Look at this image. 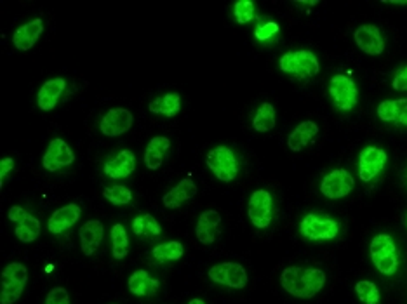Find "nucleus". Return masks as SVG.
<instances>
[{
    "instance_id": "f257e3e1",
    "label": "nucleus",
    "mask_w": 407,
    "mask_h": 304,
    "mask_svg": "<svg viewBox=\"0 0 407 304\" xmlns=\"http://www.w3.org/2000/svg\"><path fill=\"white\" fill-rule=\"evenodd\" d=\"M280 285L287 294L310 299L319 294L326 285V273L319 268L289 266L280 275Z\"/></svg>"
},
{
    "instance_id": "f03ea898",
    "label": "nucleus",
    "mask_w": 407,
    "mask_h": 304,
    "mask_svg": "<svg viewBox=\"0 0 407 304\" xmlns=\"http://www.w3.org/2000/svg\"><path fill=\"white\" fill-rule=\"evenodd\" d=\"M371 259L380 273L394 277L399 270L397 245L390 235L380 233L371 242Z\"/></svg>"
},
{
    "instance_id": "7ed1b4c3",
    "label": "nucleus",
    "mask_w": 407,
    "mask_h": 304,
    "mask_svg": "<svg viewBox=\"0 0 407 304\" xmlns=\"http://www.w3.org/2000/svg\"><path fill=\"white\" fill-rule=\"evenodd\" d=\"M279 67L284 74L294 75L298 78H310L315 77L320 70L319 60L312 50H291V53L282 54L279 61Z\"/></svg>"
},
{
    "instance_id": "20e7f679",
    "label": "nucleus",
    "mask_w": 407,
    "mask_h": 304,
    "mask_svg": "<svg viewBox=\"0 0 407 304\" xmlns=\"http://www.w3.org/2000/svg\"><path fill=\"white\" fill-rule=\"evenodd\" d=\"M28 282V270L21 263H9L2 271L0 304H14L21 298Z\"/></svg>"
},
{
    "instance_id": "39448f33",
    "label": "nucleus",
    "mask_w": 407,
    "mask_h": 304,
    "mask_svg": "<svg viewBox=\"0 0 407 304\" xmlns=\"http://www.w3.org/2000/svg\"><path fill=\"white\" fill-rule=\"evenodd\" d=\"M207 167L223 183H230L239 174V160L228 146H216L207 153Z\"/></svg>"
},
{
    "instance_id": "423d86ee",
    "label": "nucleus",
    "mask_w": 407,
    "mask_h": 304,
    "mask_svg": "<svg viewBox=\"0 0 407 304\" xmlns=\"http://www.w3.org/2000/svg\"><path fill=\"white\" fill-rule=\"evenodd\" d=\"M329 94L341 111H352L359 103V89L348 75L338 74L331 78Z\"/></svg>"
},
{
    "instance_id": "0eeeda50",
    "label": "nucleus",
    "mask_w": 407,
    "mask_h": 304,
    "mask_svg": "<svg viewBox=\"0 0 407 304\" xmlns=\"http://www.w3.org/2000/svg\"><path fill=\"white\" fill-rule=\"evenodd\" d=\"M300 231L308 240H333L340 233V224L331 217L306 214L300 224Z\"/></svg>"
},
{
    "instance_id": "6e6552de",
    "label": "nucleus",
    "mask_w": 407,
    "mask_h": 304,
    "mask_svg": "<svg viewBox=\"0 0 407 304\" xmlns=\"http://www.w3.org/2000/svg\"><path fill=\"white\" fill-rule=\"evenodd\" d=\"M209 278L214 284L232 289H244L247 285V271L239 263H221L209 270Z\"/></svg>"
},
{
    "instance_id": "1a4fd4ad",
    "label": "nucleus",
    "mask_w": 407,
    "mask_h": 304,
    "mask_svg": "<svg viewBox=\"0 0 407 304\" xmlns=\"http://www.w3.org/2000/svg\"><path fill=\"white\" fill-rule=\"evenodd\" d=\"M249 212L251 223L254 224L259 230H265L270 226L273 217V198L272 193H268L266 190H256L249 198Z\"/></svg>"
},
{
    "instance_id": "9d476101",
    "label": "nucleus",
    "mask_w": 407,
    "mask_h": 304,
    "mask_svg": "<svg viewBox=\"0 0 407 304\" xmlns=\"http://www.w3.org/2000/svg\"><path fill=\"white\" fill-rule=\"evenodd\" d=\"M354 186L355 181L352 177V174L345 171V169H336V171L324 176L322 183H320V191L329 200H338V198H343L347 195H350Z\"/></svg>"
},
{
    "instance_id": "9b49d317",
    "label": "nucleus",
    "mask_w": 407,
    "mask_h": 304,
    "mask_svg": "<svg viewBox=\"0 0 407 304\" xmlns=\"http://www.w3.org/2000/svg\"><path fill=\"white\" fill-rule=\"evenodd\" d=\"M388 155L378 146H366L359 155V176L364 183H369L387 165Z\"/></svg>"
},
{
    "instance_id": "f8f14e48",
    "label": "nucleus",
    "mask_w": 407,
    "mask_h": 304,
    "mask_svg": "<svg viewBox=\"0 0 407 304\" xmlns=\"http://www.w3.org/2000/svg\"><path fill=\"white\" fill-rule=\"evenodd\" d=\"M7 216H9V219L13 223H16L18 240L25 242V244H30V242L37 240L39 235H41V221L37 217L32 216L23 207H18V205L11 207Z\"/></svg>"
},
{
    "instance_id": "ddd939ff",
    "label": "nucleus",
    "mask_w": 407,
    "mask_h": 304,
    "mask_svg": "<svg viewBox=\"0 0 407 304\" xmlns=\"http://www.w3.org/2000/svg\"><path fill=\"white\" fill-rule=\"evenodd\" d=\"M75 160V153L71 151V148L68 146L67 141L60 139H53L49 143L48 151H46L44 158H42V165L48 172H56L60 169L67 167V165H71Z\"/></svg>"
},
{
    "instance_id": "4468645a",
    "label": "nucleus",
    "mask_w": 407,
    "mask_h": 304,
    "mask_svg": "<svg viewBox=\"0 0 407 304\" xmlns=\"http://www.w3.org/2000/svg\"><path fill=\"white\" fill-rule=\"evenodd\" d=\"M134 124V117L125 108H113L99 122V130L106 137H117L125 134Z\"/></svg>"
},
{
    "instance_id": "2eb2a0df",
    "label": "nucleus",
    "mask_w": 407,
    "mask_h": 304,
    "mask_svg": "<svg viewBox=\"0 0 407 304\" xmlns=\"http://www.w3.org/2000/svg\"><path fill=\"white\" fill-rule=\"evenodd\" d=\"M354 39L360 50H364L369 56H380L385 50V41L380 28L374 25H362L355 30Z\"/></svg>"
},
{
    "instance_id": "dca6fc26",
    "label": "nucleus",
    "mask_w": 407,
    "mask_h": 304,
    "mask_svg": "<svg viewBox=\"0 0 407 304\" xmlns=\"http://www.w3.org/2000/svg\"><path fill=\"white\" fill-rule=\"evenodd\" d=\"M81 214H82L81 207L75 204H68L64 205V207H60L51 217H49L48 230L51 231L53 235L64 233V231L70 230V228L81 219Z\"/></svg>"
},
{
    "instance_id": "f3484780",
    "label": "nucleus",
    "mask_w": 407,
    "mask_h": 304,
    "mask_svg": "<svg viewBox=\"0 0 407 304\" xmlns=\"http://www.w3.org/2000/svg\"><path fill=\"white\" fill-rule=\"evenodd\" d=\"M44 32V21L42 20H32L30 23L23 25L18 28L13 35V43L18 50H30L39 41V37Z\"/></svg>"
},
{
    "instance_id": "a211bd4d",
    "label": "nucleus",
    "mask_w": 407,
    "mask_h": 304,
    "mask_svg": "<svg viewBox=\"0 0 407 304\" xmlns=\"http://www.w3.org/2000/svg\"><path fill=\"white\" fill-rule=\"evenodd\" d=\"M103 224L102 221L91 219L81 226V247L85 256H92L99 249V244L103 242Z\"/></svg>"
},
{
    "instance_id": "6ab92c4d",
    "label": "nucleus",
    "mask_w": 407,
    "mask_h": 304,
    "mask_svg": "<svg viewBox=\"0 0 407 304\" xmlns=\"http://www.w3.org/2000/svg\"><path fill=\"white\" fill-rule=\"evenodd\" d=\"M136 169V155L132 151L124 150L104 165V174L111 179H124L129 177Z\"/></svg>"
},
{
    "instance_id": "aec40b11",
    "label": "nucleus",
    "mask_w": 407,
    "mask_h": 304,
    "mask_svg": "<svg viewBox=\"0 0 407 304\" xmlns=\"http://www.w3.org/2000/svg\"><path fill=\"white\" fill-rule=\"evenodd\" d=\"M219 223H221V216L218 211H204L199 216V223H197V238L200 244L209 245L216 240L219 233Z\"/></svg>"
},
{
    "instance_id": "412c9836",
    "label": "nucleus",
    "mask_w": 407,
    "mask_h": 304,
    "mask_svg": "<svg viewBox=\"0 0 407 304\" xmlns=\"http://www.w3.org/2000/svg\"><path fill=\"white\" fill-rule=\"evenodd\" d=\"M195 195H197L195 183H193L190 177H186V179L179 181V183L176 184L169 193H165L164 198H162V202H164V205L167 209H178L181 204L192 200Z\"/></svg>"
},
{
    "instance_id": "4be33fe9",
    "label": "nucleus",
    "mask_w": 407,
    "mask_h": 304,
    "mask_svg": "<svg viewBox=\"0 0 407 304\" xmlns=\"http://www.w3.org/2000/svg\"><path fill=\"white\" fill-rule=\"evenodd\" d=\"M64 87H67V82L64 78H51V81L46 82L44 85L41 87L37 96V104L41 110L44 111H51L56 108L57 99L63 94Z\"/></svg>"
},
{
    "instance_id": "5701e85b",
    "label": "nucleus",
    "mask_w": 407,
    "mask_h": 304,
    "mask_svg": "<svg viewBox=\"0 0 407 304\" xmlns=\"http://www.w3.org/2000/svg\"><path fill=\"white\" fill-rule=\"evenodd\" d=\"M378 117L383 122H397L407 127V99H387L378 106Z\"/></svg>"
},
{
    "instance_id": "b1692460",
    "label": "nucleus",
    "mask_w": 407,
    "mask_h": 304,
    "mask_svg": "<svg viewBox=\"0 0 407 304\" xmlns=\"http://www.w3.org/2000/svg\"><path fill=\"white\" fill-rule=\"evenodd\" d=\"M319 134V125L312 120H305L296 125V129L291 132L289 139H287V146L293 151H301L313 137Z\"/></svg>"
},
{
    "instance_id": "393cba45",
    "label": "nucleus",
    "mask_w": 407,
    "mask_h": 304,
    "mask_svg": "<svg viewBox=\"0 0 407 304\" xmlns=\"http://www.w3.org/2000/svg\"><path fill=\"white\" fill-rule=\"evenodd\" d=\"M169 148H171V141H169V137L164 136L153 137V139L146 144L145 165L150 171H157V169L160 167L162 162H164L165 151H167Z\"/></svg>"
},
{
    "instance_id": "a878e982",
    "label": "nucleus",
    "mask_w": 407,
    "mask_h": 304,
    "mask_svg": "<svg viewBox=\"0 0 407 304\" xmlns=\"http://www.w3.org/2000/svg\"><path fill=\"white\" fill-rule=\"evenodd\" d=\"M158 280H155L149 275V271L138 270L129 277V291L131 294L139 296V298H146V296H152L157 292L158 289Z\"/></svg>"
},
{
    "instance_id": "bb28decb",
    "label": "nucleus",
    "mask_w": 407,
    "mask_h": 304,
    "mask_svg": "<svg viewBox=\"0 0 407 304\" xmlns=\"http://www.w3.org/2000/svg\"><path fill=\"white\" fill-rule=\"evenodd\" d=\"M149 110L152 113L164 115V117H176L181 110V97H179L178 92H169L164 94V96L157 97V99L150 101Z\"/></svg>"
},
{
    "instance_id": "cd10ccee",
    "label": "nucleus",
    "mask_w": 407,
    "mask_h": 304,
    "mask_svg": "<svg viewBox=\"0 0 407 304\" xmlns=\"http://www.w3.org/2000/svg\"><path fill=\"white\" fill-rule=\"evenodd\" d=\"M275 108L270 103H261L259 104L258 111H256L253 118V127L258 132H268L275 127Z\"/></svg>"
},
{
    "instance_id": "c85d7f7f",
    "label": "nucleus",
    "mask_w": 407,
    "mask_h": 304,
    "mask_svg": "<svg viewBox=\"0 0 407 304\" xmlns=\"http://www.w3.org/2000/svg\"><path fill=\"white\" fill-rule=\"evenodd\" d=\"M132 231L139 237H158L162 233V228L152 214H143L132 221Z\"/></svg>"
},
{
    "instance_id": "c756f323",
    "label": "nucleus",
    "mask_w": 407,
    "mask_h": 304,
    "mask_svg": "<svg viewBox=\"0 0 407 304\" xmlns=\"http://www.w3.org/2000/svg\"><path fill=\"white\" fill-rule=\"evenodd\" d=\"M183 252H185V247H183L181 242H165V244L157 245V247L152 251V256L160 263H165V261H178L183 258Z\"/></svg>"
},
{
    "instance_id": "7c9ffc66",
    "label": "nucleus",
    "mask_w": 407,
    "mask_h": 304,
    "mask_svg": "<svg viewBox=\"0 0 407 304\" xmlns=\"http://www.w3.org/2000/svg\"><path fill=\"white\" fill-rule=\"evenodd\" d=\"M111 254L115 259H124L129 252V237L127 231L122 224H115L111 228Z\"/></svg>"
},
{
    "instance_id": "2f4dec72",
    "label": "nucleus",
    "mask_w": 407,
    "mask_h": 304,
    "mask_svg": "<svg viewBox=\"0 0 407 304\" xmlns=\"http://www.w3.org/2000/svg\"><path fill=\"white\" fill-rule=\"evenodd\" d=\"M103 197L106 198L110 204L113 205H127L132 200V193L129 188L122 186V184H115V186H106L103 190Z\"/></svg>"
},
{
    "instance_id": "473e14b6",
    "label": "nucleus",
    "mask_w": 407,
    "mask_h": 304,
    "mask_svg": "<svg viewBox=\"0 0 407 304\" xmlns=\"http://www.w3.org/2000/svg\"><path fill=\"white\" fill-rule=\"evenodd\" d=\"M355 292L364 304H378L380 303V291L376 284L369 280H362L355 285Z\"/></svg>"
},
{
    "instance_id": "72a5a7b5",
    "label": "nucleus",
    "mask_w": 407,
    "mask_h": 304,
    "mask_svg": "<svg viewBox=\"0 0 407 304\" xmlns=\"http://www.w3.org/2000/svg\"><path fill=\"white\" fill-rule=\"evenodd\" d=\"M233 14H235V20L240 25L249 23L254 18V2H251V0H239V2L233 4Z\"/></svg>"
},
{
    "instance_id": "f704fd0d",
    "label": "nucleus",
    "mask_w": 407,
    "mask_h": 304,
    "mask_svg": "<svg viewBox=\"0 0 407 304\" xmlns=\"http://www.w3.org/2000/svg\"><path fill=\"white\" fill-rule=\"evenodd\" d=\"M279 30H280L279 23H275V21H268V23L256 27L254 37L258 39V41H270L273 35L279 34Z\"/></svg>"
},
{
    "instance_id": "c9c22d12",
    "label": "nucleus",
    "mask_w": 407,
    "mask_h": 304,
    "mask_svg": "<svg viewBox=\"0 0 407 304\" xmlns=\"http://www.w3.org/2000/svg\"><path fill=\"white\" fill-rule=\"evenodd\" d=\"M46 304H70L67 289L54 287L53 291H49L48 298H46Z\"/></svg>"
},
{
    "instance_id": "e433bc0d",
    "label": "nucleus",
    "mask_w": 407,
    "mask_h": 304,
    "mask_svg": "<svg viewBox=\"0 0 407 304\" xmlns=\"http://www.w3.org/2000/svg\"><path fill=\"white\" fill-rule=\"evenodd\" d=\"M395 90H407V67L397 70V74L394 75V81H392Z\"/></svg>"
},
{
    "instance_id": "4c0bfd02",
    "label": "nucleus",
    "mask_w": 407,
    "mask_h": 304,
    "mask_svg": "<svg viewBox=\"0 0 407 304\" xmlns=\"http://www.w3.org/2000/svg\"><path fill=\"white\" fill-rule=\"evenodd\" d=\"M13 167H14V160L11 157L2 158V160H0V186H4V179H6V176L11 172V169Z\"/></svg>"
},
{
    "instance_id": "58836bf2",
    "label": "nucleus",
    "mask_w": 407,
    "mask_h": 304,
    "mask_svg": "<svg viewBox=\"0 0 407 304\" xmlns=\"http://www.w3.org/2000/svg\"><path fill=\"white\" fill-rule=\"evenodd\" d=\"M298 4H303V6H317V0H312V2H298Z\"/></svg>"
},
{
    "instance_id": "ea45409f",
    "label": "nucleus",
    "mask_w": 407,
    "mask_h": 304,
    "mask_svg": "<svg viewBox=\"0 0 407 304\" xmlns=\"http://www.w3.org/2000/svg\"><path fill=\"white\" fill-rule=\"evenodd\" d=\"M190 304H205L202 299H192V301H190Z\"/></svg>"
}]
</instances>
